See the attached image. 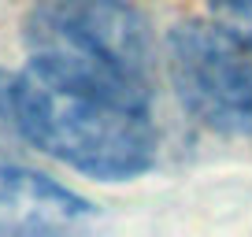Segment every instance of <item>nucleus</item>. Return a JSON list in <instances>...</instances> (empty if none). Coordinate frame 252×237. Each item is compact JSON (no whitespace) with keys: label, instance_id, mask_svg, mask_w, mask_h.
I'll use <instances>...</instances> for the list:
<instances>
[{"label":"nucleus","instance_id":"f257e3e1","mask_svg":"<svg viewBox=\"0 0 252 237\" xmlns=\"http://www.w3.org/2000/svg\"><path fill=\"white\" fill-rule=\"evenodd\" d=\"M15 118L30 148L100 182H130L159 156L149 104L37 63L15 74Z\"/></svg>","mask_w":252,"mask_h":237},{"label":"nucleus","instance_id":"7ed1b4c3","mask_svg":"<svg viewBox=\"0 0 252 237\" xmlns=\"http://www.w3.org/2000/svg\"><path fill=\"white\" fill-rule=\"evenodd\" d=\"M167 78L200 126L252 137V41L215 19H189L167 33Z\"/></svg>","mask_w":252,"mask_h":237},{"label":"nucleus","instance_id":"f03ea898","mask_svg":"<svg viewBox=\"0 0 252 237\" xmlns=\"http://www.w3.org/2000/svg\"><path fill=\"white\" fill-rule=\"evenodd\" d=\"M23 37L30 63L152 104L156 45L130 0H33Z\"/></svg>","mask_w":252,"mask_h":237},{"label":"nucleus","instance_id":"20e7f679","mask_svg":"<svg viewBox=\"0 0 252 237\" xmlns=\"http://www.w3.org/2000/svg\"><path fill=\"white\" fill-rule=\"evenodd\" d=\"M93 215V204L63 182L23 163L0 159V230L11 234H60Z\"/></svg>","mask_w":252,"mask_h":237},{"label":"nucleus","instance_id":"39448f33","mask_svg":"<svg viewBox=\"0 0 252 237\" xmlns=\"http://www.w3.org/2000/svg\"><path fill=\"white\" fill-rule=\"evenodd\" d=\"M15 141H23L19 118H15V74L0 71V156Z\"/></svg>","mask_w":252,"mask_h":237},{"label":"nucleus","instance_id":"423d86ee","mask_svg":"<svg viewBox=\"0 0 252 237\" xmlns=\"http://www.w3.org/2000/svg\"><path fill=\"white\" fill-rule=\"evenodd\" d=\"M212 19L252 41V0H212Z\"/></svg>","mask_w":252,"mask_h":237}]
</instances>
